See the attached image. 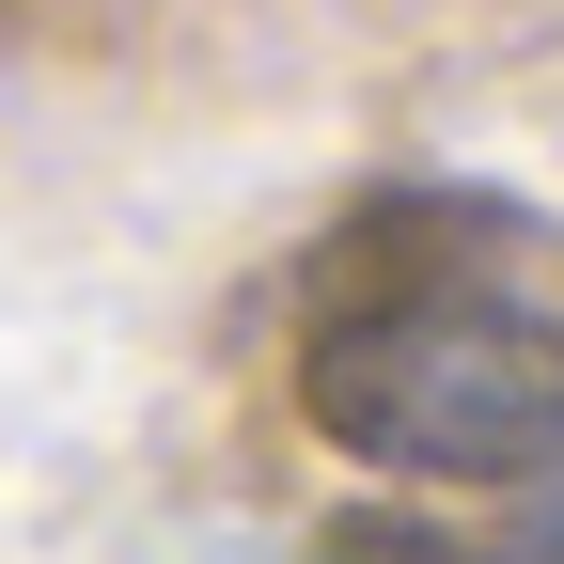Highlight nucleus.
<instances>
[{"mask_svg":"<svg viewBox=\"0 0 564 564\" xmlns=\"http://www.w3.org/2000/svg\"><path fill=\"white\" fill-rule=\"evenodd\" d=\"M299 408L392 470H564V236L486 188H392L329 251Z\"/></svg>","mask_w":564,"mask_h":564,"instance_id":"f257e3e1","label":"nucleus"},{"mask_svg":"<svg viewBox=\"0 0 564 564\" xmlns=\"http://www.w3.org/2000/svg\"><path fill=\"white\" fill-rule=\"evenodd\" d=\"M329 564H470V549L408 533V518H345V533H329Z\"/></svg>","mask_w":564,"mask_h":564,"instance_id":"f03ea898","label":"nucleus"},{"mask_svg":"<svg viewBox=\"0 0 564 564\" xmlns=\"http://www.w3.org/2000/svg\"><path fill=\"white\" fill-rule=\"evenodd\" d=\"M518 564H564V518H549V533H533V549H518Z\"/></svg>","mask_w":564,"mask_h":564,"instance_id":"7ed1b4c3","label":"nucleus"}]
</instances>
